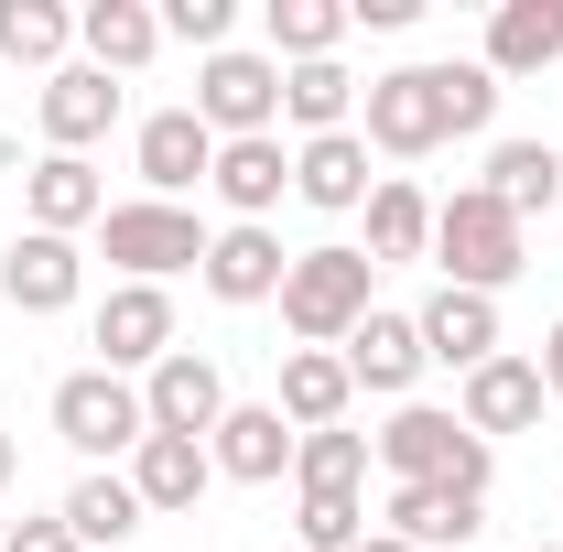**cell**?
<instances>
[{
  "label": "cell",
  "mask_w": 563,
  "mask_h": 552,
  "mask_svg": "<svg viewBox=\"0 0 563 552\" xmlns=\"http://www.w3.org/2000/svg\"><path fill=\"white\" fill-rule=\"evenodd\" d=\"M368 455H379V477L390 487H455V498H488L498 477V444H477L455 401H390V422L368 433Z\"/></svg>",
  "instance_id": "cell-1"
},
{
  "label": "cell",
  "mask_w": 563,
  "mask_h": 552,
  "mask_svg": "<svg viewBox=\"0 0 563 552\" xmlns=\"http://www.w3.org/2000/svg\"><path fill=\"white\" fill-rule=\"evenodd\" d=\"M433 272L455 281V292H509V281L531 272V228L498 207V196H477V185H455V196H433Z\"/></svg>",
  "instance_id": "cell-2"
},
{
  "label": "cell",
  "mask_w": 563,
  "mask_h": 552,
  "mask_svg": "<svg viewBox=\"0 0 563 552\" xmlns=\"http://www.w3.org/2000/svg\"><path fill=\"white\" fill-rule=\"evenodd\" d=\"M368 303H379V272H368L357 239L292 250V272H282V325H292V346H347L368 325Z\"/></svg>",
  "instance_id": "cell-3"
},
{
  "label": "cell",
  "mask_w": 563,
  "mask_h": 552,
  "mask_svg": "<svg viewBox=\"0 0 563 552\" xmlns=\"http://www.w3.org/2000/svg\"><path fill=\"white\" fill-rule=\"evenodd\" d=\"M207 217L196 207H163V196H120V207L98 217V261H120V281H163L174 272H207Z\"/></svg>",
  "instance_id": "cell-4"
},
{
  "label": "cell",
  "mask_w": 563,
  "mask_h": 552,
  "mask_svg": "<svg viewBox=\"0 0 563 552\" xmlns=\"http://www.w3.org/2000/svg\"><path fill=\"white\" fill-rule=\"evenodd\" d=\"M44 412H55V433H66L87 466H131L141 433H152V412H141V379H120V368H66Z\"/></svg>",
  "instance_id": "cell-5"
},
{
  "label": "cell",
  "mask_w": 563,
  "mask_h": 552,
  "mask_svg": "<svg viewBox=\"0 0 563 552\" xmlns=\"http://www.w3.org/2000/svg\"><path fill=\"white\" fill-rule=\"evenodd\" d=\"M357 141L368 152H390V163H422V152H444V66H390L368 76V98H357Z\"/></svg>",
  "instance_id": "cell-6"
},
{
  "label": "cell",
  "mask_w": 563,
  "mask_h": 552,
  "mask_svg": "<svg viewBox=\"0 0 563 552\" xmlns=\"http://www.w3.org/2000/svg\"><path fill=\"white\" fill-rule=\"evenodd\" d=\"M87 346H98V368L152 379V368L185 346V336H174V292H163V281H109L98 314H87Z\"/></svg>",
  "instance_id": "cell-7"
},
{
  "label": "cell",
  "mask_w": 563,
  "mask_h": 552,
  "mask_svg": "<svg viewBox=\"0 0 563 552\" xmlns=\"http://www.w3.org/2000/svg\"><path fill=\"white\" fill-rule=\"evenodd\" d=\"M185 109H196L217 141H261V131H282V66L250 55V44H228V55L196 66V98H185Z\"/></svg>",
  "instance_id": "cell-8"
},
{
  "label": "cell",
  "mask_w": 563,
  "mask_h": 552,
  "mask_svg": "<svg viewBox=\"0 0 563 552\" xmlns=\"http://www.w3.org/2000/svg\"><path fill=\"white\" fill-rule=\"evenodd\" d=\"M131 174H141V196L196 207V196H207V174H217V131L174 98V109H152V120L131 131Z\"/></svg>",
  "instance_id": "cell-9"
},
{
  "label": "cell",
  "mask_w": 563,
  "mask_h": 552,
  "mask_svg": "<svg viewBox=\"0 0 563 552\" xmlns=\"http://www.w3.org/2000/svg\"><path fill=\"white\" fill-rule=\"evenodd\" d=\"M33 131H44V152H98V141L120 131V76H98L87 55L55 66L33 87Z\"/></svg>",
  "instance_id": "cell-10"
},
{
  "label": "cell",
  "mask_w": 563,
  "mask_h": 552,
  "mask_svg": "<svg viewBox=\"0 0 563 552\" xmlns=\"http://www.w3.org/2000/svg\"><path fill=\"white\" fill-rule=\"evenodd\" d=\"M141 412H152V433H185V444H207L217 422H228V368H217L207 346H174V357L141 379Z\"/></svg>",
  "instance_id": "cell-11"
},
{
  "label": "cell",
  "mask_w": 563,
  "mask_h": 552,
  "mask_svg": "<svg viewBox=\"0 0 563 552\" xmlns=\"http://www.w3.org/2000/svg\"><path fill=\"white\" fill-rule=\"evenodd\" d=\"M542 401H553V390H542V368H531L520 346H498L488 368H466V379H455V422H466L477 444H498V433H531V422H542Z\"/></svg>",
  "instance_id": "cell-12"
},
{
  "label": "cell",
  "mask_w": 563,
  "mask_h": 552,
  "mask_svg": "<svg viewBox=\"0 0 563 552\" xmlns=\"http://www.w3.org/2000/svg\"><path fill=\"white\" fill-rule=\"evenodd\" d=\"M336 357H347V379L368 390V401H412V390H422V368H433V357H422L412 303H368V325H357Z\"/></svg>",
  "instance_id": "cell-13"
},
{
  "label": "cell",
  "mask_w": 563,
  "mask_h": 552,
  "mask_svg": "<svg viewBox=\"0 0 563 552\" xmlns=\"http://www.w3.org/2000/svg\"><path fill=\"white\" fill-rule=\"evenodd\" d=\"M76 292H87V250H76V239L22 228V239L0 250V303H11V314H66Z\"/></svg>",
  "instance_id": "cell-14"
},
{
  "label": "cell",
  "mask_w": 563,
  "mask_h": 552,
  "mask_svg": "<svg viewBox=\"0 0 563 552\" xmlns=\"http://www.w3.org/2000/svg\"><path fill=\"white\" fill-rule=\"evenodd\" d=\"M207 196L228 207V228H272V207L292 196V152H282V131H261V141H217Z\"/></svg>",
  "instance_id": "cell-15"
},
{
  "label": "cell",
  "mask_w": 563,
  "mask_h": 552,
  "mask_svg": "<svg viewBox=\"0 0 563 552\" xmlns=\"http://www.w3.org/2000/svg\"><path fill=\"white\" fill-rule=\"evenodd\" d=\"M412 325H422V357H433V368H455V379H466V368H488L498 346V303L488 292H455V281H433V292H422L412 303Z\"/></svg>",
  "instance_id": "cell-16"
},
{
  "label": "cell",
  "mask_w": 563,
  "mask_h": 552,
  "mask_svg": "<svg viewBox=\"0 0 563 552\" xmlns=\"http://www.w3.org/2000/svg\"><path fill=\"white\" fill-rule=\"evenodd\" d=\"M22 217H33L44 239H87V228L109 217V174H98L87 152H44V163L22 174Z\"/></svg>",
  "instance_id": "cell-17"
},
{
  "label": "cell",
  "mask_w": 563,
  "mask_h": 552,
  "mask_svg": "<svg viewBox=\"0 0 563 552\" xmlns=\"http://www.w3.org/2000/svg\"><path fill=\"white\" fill-rule=\"evenodd\" d=\"M207 455H217L228 487H282L292 477V422H282L272 401H228V422L207 433Z\"/></svg>",
  "instance_id": "cell-18"
},
{
  "label": "cell",
  "mask_w": 563,
  "mask_h": 552,
  "mask_svg": "<svg viewBox=\"0 0 563 552\" xmlns=\"http://www.w3.org/2000/svg\"><path fill=\"white\" fill-rule=\"evenodd\" d=\"M282 272H292V250H282V228H217L207 239V292L217 303H282Z\"/></svg>",
  "instance_id": "cell-19"
},
{
  "label": "cell",
  "mask_w": 563,
  "mask_h": 552,
  "mask_svg": "<svg viewBox=\"0 0 563 552\" xmlns=\"http://www.w3.org/2000/svg\"><path fill=\"white\" fill-rule=\"evenodd\" d=\"M357 401V379H347V357L336 346H282V390H272V412L292 422V433H336Z\"/></svg>",
  "instance_id": "cell-20"
},
{
  "label": "cell",
  "mask_w": 563,
  "mask_h": 552,
  "mask_svg": "<svg viewBox=\"0 0 563 552\" xmlns=\"http://www.w3.org/2000/svg\"><path fill=\"white\" fill-rule=\"evenodd\" d=\"M76 55L131 87V76L163 55V11H152V0H87V11H76Z\"/></svg>",
  "instance_id": "cell-21"
},
{
  "label": "cell",
  "mask_w": 563,
  "mask_h": 552,
  "mask_svg": "<svg viewBox=\"0 0 563 552\" xmlns=\"http://www.w3.org/2000/svg\"><path fill=\"white\" fill-rule=\"evenodd\" d=\"M368 185H379V174H368V141H357V131L292 141V196H303L314 217H357V207H368Z\"/></svg>",
  "instance_id": "cell-22"
},
{
  "label": "cell",
  "mask_w": 563,
  "mask_h": 552,
  "mask_svg": "<svg viewBox=\"0 0 563 552\" xmlns=\"http://www.w3.org/2000/svg\"><path fill=\"white\" fill-rule=\"evenodd\" d=\"M477 66H488L498 87H509V76H553L563 66V0H498Z\"/></svg>",
  "instance_id": "cell-23"
},
{
  "label": "cell",
  "mask_w": 563,
  "mask_h": 552,
  "mask_svg": "<svg viewBox=\"0 0 563 552\" xmlns=\"http://www.w3.org/2000/svg\"><path fill=\"white\" fill-rule=\"evenodd\" d=\"M379 531H401L412 552H466L488 531V498H455V487H390L379 498Z\"/></svg>",
  "instance_id": "cell-24"
},
{
  "label": "cell",
  "mask_w": 563,
  "mask_h": 552,
  "mask_svg": "<svg viewBox=\"0 0 563 552\" xmlns=\"http://www.w3.org/2000/svg\"><path fill=\"white\" fill-rule=\"evenodd\" d=\"M120 477L141 487L152 520H174V509H196V498L217 487V455H207V444H185V433H141V455L120 466Z\"/></svg>",
  "instance_id": "cell-25"
},
{
  "label": "cell",
  "mask_w": 563,
  "mask_h": 552,
  "mask_svg": "<svg viewBox=\"0 0 563 552\" xmlns=\"http://www.w3.org/2000/svg\"><path fill=\"white\" fill-rule=\"evenodd\" d=\"M357 217H368V272H390V261H433V196H422L412 174H379Z\"/></svg>",
  "instance_id": "cell-26"
},
{
  "label": "cell",
  "mask_w": 563,
  "mask_h": 552,
  "mask_svg": "<svg viewBox=\"0 0 563 552\" xmlns=\"http://www.w3.org/2000/svg\"><path fill=\"white\" fill-rule=\"evenodd\" d=\"M55 520H66V531H76L87 552H98V542L120 552L131 531H152V509H141V487L120 477V466H87V477H76L66 498H55Z\"/></svg>",
  "instance_id": "cell-27"
},
{
  "label": "cell",
  "mask_w": 563,
  "mask_h": 552,
  "mask_svg": "<svg viewBox=\"0 0 563 552\" xmlns=\"http://www.w3.org/2000/svg\"><path fill=\"white\" fill-rule=\"evenodd\" d=\"M357 98H368V87L347 76V55H314V66H282V120H292L303 141H325V131H357Z\"/></svg>",
  "instance_id": "cell-28"
},
{
  "label": "cell",
  "mask_w": 563,
  "mask_h": 552,
  "mask_svg": "<svg viewBox=\"0 0 563 552\" xmlns=\"http://www.w3.org/2000/svg\"><path fill=\"white\" fill-rule=\"evenodd\" d=\"M477 196H498V207L531 228L542 207H563V152H553V141H488V174H477Z\"/></svg>",
  "instance_id": "cell-29"
},
{
  "label": "cell",
  "mask_w": 563,
  "mask_h": 552,
  "mask_svg": "<svg viewBox=\"0 0 563 552\" xmlns=\"http://www.w3.org/2000/svg\"><path fill=\"white\" fill-rule=\"evenodd\" d=\"M0 66H33V76L76 66V11L66 0H0Z\"/></svg>",
  "instance_id": "cell-30"
},
{
  "label": "cell",
  "mask_w": 563,
  "mask_h": 552,
  "mask_svg": "<svg viewBox=\"0 0 563 552\" xmlns=\"http://www.w3.org/2000/svg\"><path fill=\"white\" fill-rule=\"evenodd\" d=\"M261 33H272V66H314L347 44V0H272Z\"/></svg>",
  "instance_id": "cell-31"
},
{
  "label": "cell",
  "mask_w": 563,
  "mask_h": 552,
  "mask_svg": "<svg viewBox=\"0 0 563 552\" xmlns=\"http://www.w3.org/2000/svg\"><path fill=\"white\" fill-rule=\"evenodd\" d=\"M292 487H325V498H357L368 487V433H292Z\"/></svg>",
  "instance_id": "cell-32"
},
{
  "label": "cell",
  "mask_w": 563,
  "mask_h": 552,
  "mask_svg": "<svg viewBox=\"0 0 563 552\" xmlns=\"http://www.w3.org/2000/svg\"><path fill=\"white\" fill-rule=\"evenodd\" d=\"M368 531H379V520H368V498H325V487H303V498H292V552H357Z\"/></svg>",
  "instance_id": "cell-33"
},
{
  "label": "cell",
  "mask_w": 563,
  "mask_h": 552,
  "mask_svg": "<svg viewBox=\"0 0 563 552\" xmlns=\"http://www.w3.org/2000/svg\"><path fill=\"white\" fill-rule=\"evenodd\" d=\"M498 98H509V87H498L477 55H466V66L444 55V131H455V141H477V131H488V120H498Z\"/></svg>",
  "instance_id": "cell-34"
},
{
  "label": "cell",
  "mask_w": 563,
  "mask_h": 552,
  "mask_svg": "<svg viewBox=\"0 0 563 552\" xmlns=\"http://www.w3.org/2000/svg\"><path fill=\"white\" fill-rule=\"evenodd\" d=\"M163 44H196V66L239 44V0H163Z\"/></svg>",
  "instance_id": "cell-35"
},
{
  "label": "cell",
  "mask_w": 563,
  "mask_h": 552,
  "mask_svg": "<svg viewBox=\"0 0 563 552\" xmlns=\"http://www.w3.org/2000/svg\"><path fill=\"white\" fill-rule=\"evenodd\" d=\"M368 22V33H412L422 22V0H347V33Z\"/></svg>",
  "instance_id": "cell-36"
},
{
  "label": "cell",
  "mask_w": 563,
  "mask_h": 552,
  "mask_svg": "<svg viewBox=\"0 0 563 552\" xmlns=\"http://www.w3.org/2000/svg\"><path fill=\"white\" fill-rule=\"evenodd\" d=\"M0 552H87L66 520H22V531H0Z\"/></svg>",
  "instance_id": "cell-37"
},
{
  "label": "cell",
  "mask_w": 563,
  "mask_h": 552,
  "mask_svg": "<svg viewBox=\"0 0 563 552\" xmlns=\"http://www.w3.org/2000/svg\"><path fill=\"white\" fill-rule=\"evenodd\" d=\"M531 368H542V390H553V401H563V325H553V336H542V346H531Z\"/></svg>",
  "instance_id": "cell-38"
},
{
  "label": "cell",
  "mask_w": 563,
  "mask_h": 552,
  "mask_svg": "<svg viewBox=\"0 0 563 552\" xmlns=\"http://www.w3.org/2000/svg\"><path fill=\"white\" fill-rule=\"evenodd\" d=\"M11 477H22V444H11V433H0V487H11Z\"/></svg>",
  "instance_id": "cell-39"
},
{
  "label": "cell",
  "mask_w": 563,
  "mask_h": 552,
  "mask_svg": "<svg viewBox=\"0 0 563 552\" xmlns=\"http://www.w3.org/2000/svg\"><path fill=\"white\" fill-rule=\"evenodd\" d=\"M357 552H412V542H401V531H368V542H357Z\"/></svg>",
  "instance_id": "cell-40"
},
{
  "label": "cell",
  "mask_w": 563,
  "mask_h": 552,
  "mask_svg": "<svg viewBox=\"0 0 563 552\" xmlns=\"http://www.w3.org/2000/svg\"><path fill=\"white\" fill-rule=\"evenodd\" d=\"M520 552H563V542H520Z\"/></svg>",
  "instance_id": "cell-41"
}]
</instances>
